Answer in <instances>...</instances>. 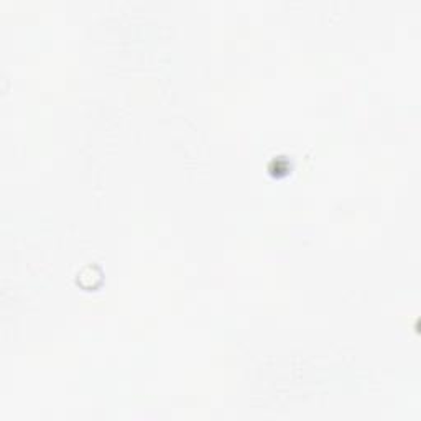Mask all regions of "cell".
I'll list each match as a JSON object with an SVG mask.
<instances>
[{
	"mask_svg": "<svg viewBox=\"0 0 421 421\" xmlns=\"http://www.w3.org/2000/svg\"><path fill=\"white\" fill-rule=\"evenodd\" d=\"M102 283H104V272H102V268L99 265H96V263L83 267L78 273H76V285L86 291H94L101 288Z\"/></svg>",
	"mask_w": 421,
	"mask_h": 421,
	"instance_id": "1",
	"label": "cell"
}]
</instances>
